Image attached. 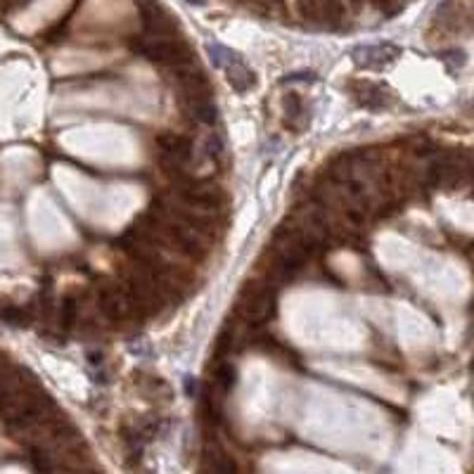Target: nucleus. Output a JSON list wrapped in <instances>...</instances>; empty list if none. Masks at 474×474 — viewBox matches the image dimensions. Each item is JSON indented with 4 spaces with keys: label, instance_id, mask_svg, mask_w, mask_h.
Returning a JSON list of instances; mask_svg holds the SVG:
<instances>
[{
    "label": "nucleus",
    "instance_id": "20e7f679",
    "mask_svg": "<svg viewBox=\"0 0 474 474\" xmlns=\"http://www.w3.org/2000/svg\"><path fill=\"white\" fill-rule=\"evenodd\" d=\"M353 62L358 66H368V69H382L384 64L394 62L398 55V48L394 46H363L353 50Z\"/></svg>",
    "mask_w": 474,
    "mask_h": 474
},
{
    "label": "nucleus",
    "instance_id": "9d476101",
    "mask_svg": "<svg viewBox=\"0 0 474 474\" xmlns=\"http://www.w3.org/2000/svg\"><path fill=\"white\" fill-rule=\"evenodd\" d=\"M202 152L206 154V157L209 159H221L226 154V143H223V138L218 136V133H209V136H206V140H204V145H202Z\"/></svg>",
    "mask_w": 474,
    "mask_h": 474
},
{
    "label": "nucleus",
    "instance_id": "f257e3e1",
    "mask_svg": "<svg viewBox=\"0 0 474 474\" xmlns=\"http://www.w3.org/2000/svg\"><path fill=\"white\" fill-rule=\"evenodd\" d=\"M131 50L138 57L147 59L152 64L168 66V69H178L190 62H195V55L188 48V43L176 39V36H145V39L131 41Z\"/></svg>",
    "mask_w": 474,
    "mask_h": 474
},
{
    "label": "nucleus",
    "instance_id": "0eeeda50",
    "mask_svg": "<svg viewBox=\"0 0 474 474\" xmlns=\"http://www.w3.org/2000/svg\"><path fill=\"white\" fill-rule=\"evenodd\" d=\"M356 98H358V102L363 107L368 109H380L389 102V93L384 91L382 86H375V84H363L360 91L356 93Z\"/></svg>",
    "mask_w": 474,
    "mask_h": 474
},
{
    "label": "nucleus",
    "instance_id": "9b49d317",
    "mask_svg": "<svg viewBox=\"0 0 474 474\" xmlns=\"http://www.w3.org/2000/svg\"><path fill=\"white\" fill-rule=\"evenodd\" d=\"M283 107L290 121H294V118H299L303 114V100L299 98V93H287L283 100Z\"/></svg>",
    "mask_w": 474,
    "mask_h": 474
},
{
    "label": "nucleus",
    "instance_id": "6e6552de",
    "mask_svg": "<svg viewBox=\"0 0 474 474\" xmlns=\"http://www.w3.org/2000/svg\"><path fill=\"white\" fill-rule=\"evenodd\" d=\"M235 377H237V373H235V368L231 365V363L218 360L216 370H213V389L221 391V394H226V391L233 389Z\"/></svg>",
    "mask_w": 474,
    "mask_h": 474
},
{
    "label": "nucleus",
    "instance_id": "39448f33",
    "mask_svg": "<svg viewBox=\"0 0 474 474\" xmlns=\"http://www.w3.org/2000/svg\"><path fill=\"white\" fill-rule=\"evenodd\" d=\"M185 109L199 126H213L218 121V109L213 105L211 95H197V98H185Z\"/></svg>",
    "mask_w": 474,
    "mask_h": 474
},
{
    "label": "nucleus",
    "instance_id": "f03ea898",
    "mask_svg": "<svg viewBox=\"0 0 474 474\" xmlns=\"http://www.w3.org/2000/svg\"><path fill=\"white\" fill-rule=\"evenodd\" d=\"M237 303H240L237 313L242 316V321L258 328L266 321H271L273 313H276V292H273L271 283H266V280H251V283L244 285Z\"/></svg>",
    "mask_w": 474,
    "mask_h": 474
},
{
    "label": "nucleus",
    "instance_id": "4468645a",
    "mask_svg": "<svg viewBox=\"0 0 474 474\" xmlns=\"http://www.w3.org/2000/svg\"><path fill=\"white\" fill-rule=\"evenodd\" d=\"M59 313H62V323L64 325H71L76 323V316H79V303L71 299V296H66L62 301V308H59Z\"/></svg>",
    "mask_w": 474,
    "mask_h": 474
},
{
    "label": "nucleus",
    "instance_id": "f8f14e48",
    "mask_svg": "<svg viewBox=\"0 0 474 474\" xmlns=\"http://www.w3.org/2000/svg\"><path fill=\"white\" fill-rule=\"evenodd\" d=\"M206 458H209V465H206L209 470H216V472H235L237 470V465L231 460V458H228L226 453H218V450L216 453H209Z\"/></svg>",
    "mask_w": 474,
    "mask_h": 474
},
{
    "label": "nucleus",
    "instance_id": "423d86ee",
    "mask_svg": "<svg viewBox=\"0 0 474 474\" xmlns=\"http://www.w3.org/2000/svg\"><path fill=\"white\" fill-rule=\"evenodd\" d=\"M226 71H228V84H231L233 91H237V93H247V91H251V88L256 86L254 71L247 69V64H244L242 59H237V62L228 64Z\"/></svg>",
    "mask_w": 474,
    "mask_h": 474
},
{
    "label": "nucleus",
    "instance_id": "7ed1b4c3",
    "mask_svg": "<svg viewBox=\"0 0 474 474\" xmlns=\"http://www.w3.org/2000/svg\"><path fill=\"white\" fill-rule=\"evenodd\" d=\"M140 19H143L147 36H176V21L171 19V14L152 0L140 3Z\"/></svg>",
    "mask_w": 474,
    "mask_h": 474
},
{
    "label": "nucleus",
    "instance_id": "1a4fd4ad",
    "mask_svg": "<svg viewBox=\"0 0 474 474\" xmlns=\"http://www.w3.org/2000/svg\"><path fill=\"white\" fill-rule=\"evenodd\" d=\"M206 50H209L213 66H223V69H226L228 64H233V62H237V59H240V55L233 53V50L223 48V46H218V43H209V46H206Z\"/></svg>",
    "mask_w": 474,
    "mask_h": 474
},
{
    "label": "nucleus",
    "instance_id": "ddd939ff",
    "mask_svg": "<svg viewBox=\"0 0 474 474\" xmlns=\"http://www.w3.org/2000/svg\"><path fill=\"white\" fill-rule=\"evenodd\" d=\"M0 321H5L10 325H21L26 321V313L17 306H3L0 308Z\"/></svg>",
    "mask_w": 474,
    "mask_h": 474
}]
</instances>
